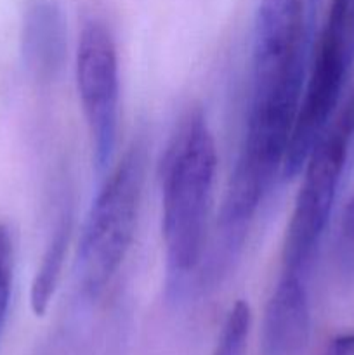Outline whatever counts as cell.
Segmentation results:
<instances>
[{
	"mask_svg": "<svg viewBox=\"0 0 354 355\" xmlns=\"http://www.w3.org/2000/svg\"><path fill=\"white\" fill-rule=\"evenodd\" d=\"M148 149L135 141L115 165L92 201L75 255V283L80 297L97 300L124 263L135 234Z\"/></svg>",
	"mask_w": 354,
	"mask_h": 355,
	"instance_id": "3",
	"label": "cell"
},
{
	"mask_svg": "<svg viewBox=\"0 0 354 355\" xmlns=\"http://www.w3.org/2000/svg\"><path fill=\"white\" fill-rule=\"evenodd\" d=\"M312 0H259L245 128L219 210L210 263L229 272L276 177L302 103L312 52Z\"/></svg>",
	"mask_w": 354,
	"mask_h": 355,
	"instance_id": "1",
	"label": "cell"
},
{
	"mask_svg": "<svg viewBox=\"0 0 354 355\" xmlns=\"http://www.w3.org/2000/svg\"><path fill=\"white\" fill-rule=\"evenodd\" d=\"M321 355H354V331L333 338Z\"/></svg>",
	"mask_w": 354,
	"mask_h": 355,
	"instance_id": "12",
	"label": "cell"
},
{
	"mask_svg": "<svg viewBox=\"0 0 354 355\" xmlns=\"http://www.w3.org/2000/svg\"><path fill=\"white\" fill-rule=\"evenodd\" d=\"M14 267H16V252H14L12 232L9 225L0 222V343L9 315L10 298H12Z\"/></svg>",
	"mask_w": 354,
	"mask_h": 355,
	"instance_id": "11",
	"label": "cell"
},
{
	"mask_svg": "<svg viewBox=\"0 0 354 355\" xmlns=\"http://www.w3.org/2000/svg\"><path fill=\"white\" fill-rule=\"evenodd\" d=\"M73 215L68 207L59 211L56 224L49 236L47 246L42 253L40 266L35 272L33 283L30 290V305L35 315H44L51 305L52 297L58 290L61 279L62 267H65L66 252H68L69 236H71Z\"/></svg>",
	"mask_w": 354,
	"mask_h": 355,
	"instance_id": "9",
	"label": "cell"
},
{
	"mask_svg": "<svg viewBox=\"0 0 354 355\" xmlns=\"http://www.w3.org/2000/svg\"><path fill=\"white\" fill-rule=\"evenodd\" d=\"M217 172V148L203 111L180 120L162 165V238L165 291L170 300L187 293L203 262L207 225Z\"/></svg>",
	"mask_w": 354,
	"mask_h": 355,
	"instance_id": "2",
	"label": "cell"
},
{
	"mask_svg": "<svg viewBox=\"0 0 354 355\" xmlns=\"http://www.w3.org/2000/svg\"><path fill=\"white\" fill-rule=\"evenodd\" d=\"M75 76L83 116L89 128L97 173L110 166L120 121V69L113 35L99 21H89L80 33Z\"/></svg>",
	"mask_w": 354,
	"mask_h": 355,
	"instance_id": "5",
	"label": "cell"
},
{
	"mask_svg": "<svg viewBox=\"0 0 354 355\" xmlns=\"http://www.w3.org/2000/svg\"><path fill=\"white\" fill-rule=\"evenodd\" d=\"M311 336L309 281L281 274L267 298L260 326V355H304Z\"/></svg>",
	"mask_w": 354,
	"mask_h": 355,
	"instance_id": "7",
	"label": "cell"
},
{
	"mask_svg": "<svg viewBox=\"0 0 354 355\" xmlns=\"http://www.w3.org/2000/svg\"><path fill=\"white\" fill-rule=\"evenodd\" d=\"M333 266L344 284H354V193L344 205L333 241Z\"/></svg>",
	"mask_w": 354,
	"mask_h": 355,
	"instance_id": "10",
	"label": "cell"
},
{
	"mask_svg": "<svg viewBox=\"0 0 354 355\" xmlns=\"http://www.w3.org/2000/svg\"><path fill=\"white\" fill-rule=\"evenodd\" d=\"M354 68V0H332L312 49L304 97L311 106L333 110Z\"/></svg>",
	"mask_w": 354,
	"mask_h": 355,
	"instance_id": "6",
	"label": "cell"
},
{
	"mask_svg": "<svg viewBox=\"0 0 354 355\" xmlns=\"http://www.w3.org/2000/svg\"><path fill=\"white\" fill-rule=\"evenodd\" d=\"M354 139V99L332 120L302 168V182L285 232L281 274L309 281L328 227Z\"/></svg>",
	"mask_w": 354,
	"mask_h": 355,
	"instance_id": "4",
	"label": "cell"
},
{
	"mask_svg": "<svg viewBox=\"0 0 354 355\" xmlns=\"http://www.w3.org/2000/svg\"><path fill=\"white\" fill-rule=\"evenodd\" d=\"M68 26L58 0H28L21 23V58L38 82H52L62 71Z\"/></svg>",
	"mask_w": 354,
	"mask_h": 355,
	"instance_id": "8",
	"label": "cell"
}]
</instances>
